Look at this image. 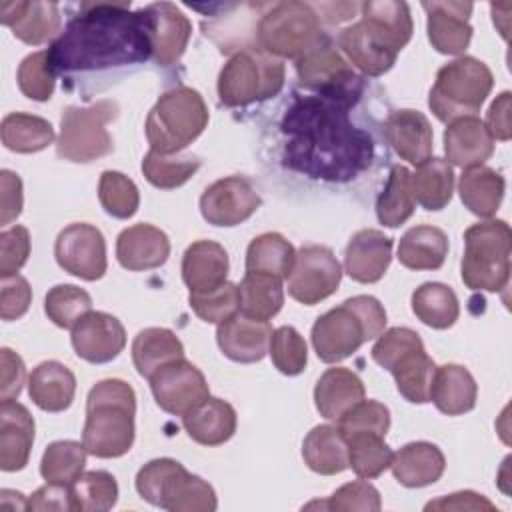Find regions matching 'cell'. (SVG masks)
Wrapping results in <instances>:
<instances>
[{"mask_svg": "<svg viewBox=\"0 0 512 512\" xmlns=\"http://www.w3.org/2000/svg\"><path fill=\"white\" fill-rule=\"evenodd\" d=\"M136 492L152 506L170 512H212L218 506L214 488L172 458L144 464L136 474Z\"/></svg>", "mask_w": 512, "mask_h": 512, "instance_id": "obj_6", "label": "cell"}, {"mask_svg": "<svg viewBox=\"0 0 512 512\" xmlns=\"http://www.w3.org/2000/svg\"><path fill=\"white\" fill-rule=\"evenodd\" d=\"M148 380L156 404L174 416L188 414L210 396L204 374L186 358L160 366Z\"/></svg>", "mask_w": 512, "mask_h": 512, "instance_id": "obj_14", "label": "cell"}, {"mask_svg": "<svg viewBox=\"0 0 512 512\" xmlns=\"http://www.w3.org/2000/svg\"><path fill=\"white\" fill-rule=\"evenodd\" d=\"M410 190L416 204L424 210H442L454 192V172L452 166L442 158H426L410 174Z\"/></svg>", "mask_w": 512, "mask_h": 512, "instance_id": "obj_37", "label": "cell"}, {"mask_svg": "<svg viewBox=\"0 0 512 512\" xmlns=\"http://www.w3.org/2000/svg\"><path fill=\"white\" fill-rule=\"evenodd\" d=\"M26 510H74L70 484L46 482L28 498Z\"/></svg>", "mask_w": 512, "mask_h": 512, "instance_id": "obj_62", "label": "cell"}, {"mask_svg": "<svg viewBox=\"0 0 512 512\" xmlns=\"http://www.w3.org/2000/svg\"><path fill=\"white\" fill-rule=\"evenodd\" d=\"M412 312L430 328L446 330L460 316V304L454 290L440 282H426L412 294Z\"/></svg>", "mask_w": 512, "mask_h": 512, "instance_id": "obj_43", "label": "cell"}, {"mask_svg": "<svg viewBox=\"0 0 512 512\" xmlns=\"http://www.w3.org/2000/svg\"><path fill=\"white\" fill-rule=\"evenodd\" d=\"M270 336L272 326L268 320L250 318L242 312H236L228 320L220 322L216 330V342L222 354L242 364L260 362L268 354Z\"/></svg>", "mask_w": 512, "mask_h": 512, "instance_id": "obj_21", "label": "cell"}, {"mask_svg": "<svg viewBox=\"0 0 512 512\" xmlns=\"http://www.w3.org/2000/svg\"><path fill=\"white\" fill-rule=\"evenodd\" d=\"M188 302L200 320L220 324L240 310L238 284H232L226 280L214 290L190 292Z\"/></svg>", "mask_w": 512, "mask_h": 512, "instance_id": "obj_54", "label": "cell"}, {"mask_svg": "<svg viewBox=\"0 0 512 512\" xmlns=\"http://www.w3.org/2000/svg\"><path fill=\"white\" fill-rule=\"evenodd\" d=\"M386 326V310L374 296H354L318 316L312 326V346L326 364L342 362L364 342L380 336Z\"/></svg>", "mask_w": 512, "mask_h": 512, "instance_id": "obj_4", "label": "cell"}, {"mask_svg": "<svg viewBox=\"0 0 512 512\" xmlns=\"http://www.w3.org/2000/svg\"><path fill=\"white\" fill-rule=\"evenodd\" d=\"M392 474L406 488H422L440 480L446 468L442 450L432 442H410L392 458Z\"/></svg>", "mask_w": 512, "mask_h": 512, "instance_id": "obj_29", "label": "cell"}, {"mask_svg": "<svg viewBox=\"0 0 512 512\" xmlns=\"http://www.w3.org/2000/svg\"><path fill=\"white\" fill-rule=\"evenodd\" d=\"M512 232L504 220L472 224L464 232V256L460 264L462 282L470 290L498 292L510 280Z\"/></svg>", "mask_w": 512, "mask_h": 512, "instance_id": "obj_8", "label": "cell"}, {"mask_svg": "<svg viewBox=\"0 0 512 512\" xmlns=\"http://www.w3.org/2000/svg\"><path fill=\"white\" fill-rule=\"evenodd\" d=\"M24 378H26V368L22 358L10 348H2L0 350V400L18 398Z\"/></svg>", "mask_w": 512, "mask_h": 512, "instance_id": "obj_60", "label": "cell"}, {"mask_svg": "<svg viewBox=\"0 0 512 512\" xmlns=\"http://www.w3.org/2000/svg\"><path fill=\"white\" fill-rule=\"evenodd\" d=\"M170 256V240L164 230L152 224H134L120 232L116 258L122 268L132 272L160 268Z\"/></svg>", "mask_w": 512, "mask_h": 512, "instance_id": "obj_23", "label": "cell"}, {"mask_svg": "<svg viewBox=\"0 0 512 512\" xmlns=\"http://www.w3.org/2000/svg\"><path fill=\"white\" fill-rule=\"evenodd\" d=\"M446 256L448 234L430 224L408 228L398 242V260L410 270H438Z\"/></svg>", "mask_w": 512, "mask_h": 512, "instance_id": "obj_34", "label": "cell"}, {"mask_svg": "<svg viewBox=\"0 0 512 512\" xmlns=\"http://www.w3.org/2000/svg\"><path fill=\"white\" fill-rule=\"evenodd\" d=\"M256 36L260 48L276 58H302L322 44L326 34L318 12L304 2L274 4L258 22Z\"/></svg>", "mask_w": 512, "mask_h": 512, "instance_id": "obj_10", "label": "cell"}, {"mask_svg": "<svg viewBox=\"0 0 512 512\" xmlns=\"http://www.w3.org/2000/svg\"><path fill=\"white\" fill-rule=\"evenodd\" d=\"M426 510H488L494 512L496 506L482 494H476L472 490H462V492H454L448 496H442L438 500H430L426 506Z\"/></svg>", "mask_w": 512, "mask_h": 512, "instance_id": "obj_63", "label": "cell"}, {"mask_svg": "<svg viewBox=\"0 0 512 512\" xmlns=\"http://www.w3.org/2000/svg\"><path fill=\"white\" fill-rule=\"evenodd\" d=\"M200 168V160L192 154L174 156V154H160L156 150H148L142 160V172L146 180L162 190H174L186 184L196 170Z\"/></svg>", "mask_w": 512, "mask_h": 512, "instance_id": "obj_48", "label": "cell"}, {"mask_svg": "<svg viewBox=\"0 0 512 512\" xmlns=\"http://www.w3.org/2000/svg\"><path fill=\"white\" fill-rule=\"evenodd\" d=\"M284 62L262 48L238 50L220 70L218 96L226 106H248L276 96L284 86Z\"/></svg>", "mask_w": 512, "mask_h": 512, "instance_id": "obj_9", "label": "cell"}, {"mask_svg": "<svg viewBox=\"0 0 512 512\" xmlns=\"http://www.w3.org/2000/svg\"><path fill=\"white\" fill-rule=\"evenodd\" d=\"M478 386L474 376L460 364H444L436 368L430 400L448 416H460L476 406Z\"/></svg>", "mask_w": 512, "mask_h": 512, "instance_id": "obj_33", "label": "cell"}, {"mask_svg": "<svg viewBox=\"0 0 512 512\" xmlns=\"http://www.w3.org/2000/svg\"><path fill=\"white\" fill-rule=\"evenodd\" d=\"M136 394L118 378L100 380L86 398L82 444L96 458L124 456L134 444Z\"/></svg>", "mask_w": 512, "mask_h": 512, "instance_id": "obj_3", "label": "cell"}, {"mask_svg": "<svg viewBox=\"0 0 512 512\" xmlns=\"http://www.w3.org/2000/svg\"><path fill=\"white\" fill-rule=\"evenodd\" d=\"M32 302V288L20 274L2 276L0 280V318L10 322L24 316Z\"/></svg>", "mask_w": 512, "mask_h": 512, "instance_id": "obj_59", "label": "cell"}, {"mask_svg": "<svg viewBox=\"0 0 512 512\" xmlns=\"http://www.w3.org/2000/svg\"><path fill=\"white\" fill-rule=\"evenodd\" d=\"M228 254L214 240L192 242L182 258V280L190 292H208L226 282Z\"/></svg>", "mask_w": 512, "mask_h": 512, "instance_id": "obj_30", "label": "cell"}, {"mask_svg": "<svg viewBox=\"0 0 512 512\" xmlns=\"http://www.w3.org/2000/svg\"><path fill=\"white\" fill-rule=\"evenodd\" d=\"M22 180L12 170L0 172V224L8 226L22 212Z\"/></svg>", "mask_w": 512, "mask_h": 512, "instance_id": "obj_61", "label": "cell"}, {"mask_svg": "<svg viewBox=\"0 0 512 512\" xmlns=\"http://www.w3.org/2000/svg\"><path fill=\"white\" fill-rule=\"evenodd\" d=\"M494 86L490 68L472 56H460L444 64L430 88L428 106L440 122L474 116Z\"/></svg>", "mask_w": 512, "mask_h": 512, "instance_id": "obj_7", "label": "cell"}, {"mask_svg": "<svg viewBox=\"0 0 512 512\" xmlns=\"http://www.w3.org/2000/svg\"><path fill=\"white\" fill-rule=\"evenodd\" d=\"M28 394L44 412L66 410L76 394V378L72 370L56 360L38 364L28 378Z\"/></svg>", "mask_w": 512, "mask_h": 512, "instance_id": "obj_32", "label": "cell"}, {"mask_svg": "<svg viewBox=\"0 0 512 512\" xmlns=\"http://www.w3.org/2000/svg\"><path fill=\"white\" fill-rule=\"evenodd\" d=\"M88 450L76 440H56L48 444L40 460V474L52 484H72L86 466Z\"/></svg>", "mask_w": 512, "mask_h": 512, "instance_id": "obj_45", "label": "cell"}, {"mask_svg": "<svg viewBox=\"0 0 512 512\" xmlns=\"http://www.w3.org/2000/svg\"><path fill=\"white\" fill-rule=\"evenodd\" d=\"M16 80H18L20 92L26 98L36 102L50 100L56 84V74L52 70L48 50L28 54L18 66Z\"/></svg>", "mask_w": 512, "mask_h": 512, "instance_id": "obj_53", "label": "cell"}, {"mask_svg": "<svg viewBox=\"0 0 512 512\" xmlns=\"http://www.w3.org/2000/svg\"><path fill=\"white\" fill-rule=\"evenodd\" d=\"M70 340L78 358L90 364H106L124 350L126 330L116 316L90 310L74 324Z\"/></svg>", "mask_w": 512, "mask_h": 512, "instance_id": "obj_18", "label": "cell"}, {"mask_svg": "<svg viewBox=\"0 0 512 512\" xmlns=\"http://www.w3.org/2000/svg\"><path fill=\"white\" fill-rule=\"evenodd\" d=\"M304 508L306 510L322 508V510H336V512H354V510L378 512L382 508V500H380V492L362 478V480L340 486L328 500L310 502Z\"/></svg>", "mask_w": 512, "mask_h": 512, "instance_id": "obj_55", "label": "cell"}, {"mask_svg": "<svg viewBox=\"0 0 512 512\" xmlns=\"http://www.w3.org/2000/svg\"><path fill=\"white\" fill-rule=\"evenodd\" d=\"M2 144L18 154H34L44 150L54 140V128L48 120L26 114L10 112L2 118L0 126Z\"/></svg>", "mask_w": 512, "mask_h": 512, "instance_id": "obj_41", "label": "cell"}, {"mask_svg": "<svg viewBox=\"0 0 512 512\" xmlns=\"http://www.w3.org/2000/svg\"><path fill=\"white\" fill-rule=\"evenodd\" d=\"M414 348H424V342L418 336V332H414L410 328H404V326H396V328H390V330H386L378 336L376 344L372 346V358H374L376 364L390 370V366L402 354H406Z\"/></svg>", "mask_w": 512, "mask_h": 512, "instance_id": "obj_57", "label": "cell"}, {"mask_svg": "<svg viewBox=\"0 0 512 512\" xmlns=\"http://www.w3.org/2000/svg\"><path fill=\"white\" fill-rule=\"evenodd\" d=\"M296 250L278 232H264L256 236L246 250V272L270 274L286 280L294 266Z\"/></svg>", "mask_w": 512, "mask_h": 512, "instance_id": "obj_40", "label": "cell"}, {"mask_svg": "<svg viewBox=\"0 0 512 512\" xmlns=\"http://www.w3.org/2000/svg\"><path fill=\"white\" fill-rule=\"evenodd\" d=\"M296 74L302 86L320 96L356 102L362 88L348 60L328 40L296 60Z\"/></svg>", "mask_w": 512, "mask_h": 512, "instance_id": "obj_12", "label": "cell"}, {"mask_svg": "<svg viewBox=\"0 0 512 512\" xmlns=\"http://www.w3.org/2000/svg\"><path fill=\"white\" fill-rule=\"evenodd\" d=\"M268 352L276 370L286 376H298L306 368L308 348L300 332L292 326H280L272 330Z\"/></svg>", "mask_w": 512, "mask_h": 512, "instance_id": "obj_52", "label": "cell"}, {"mask_svg": "<svg viewBox=\"0 0 512 512\" xmlns=\"http://www.w3.org/2000/svg\"><path fill=\"white\" fill-rule=\"evenodd\" d=\"M98 198L106 214L128 220L140 206V192L136 184L116 170H106L98 182Z\"/></svg>", "mask_w": 512, "mask_h": 512, "instance_id": "obj_51", "label": "cell"}, {"mask_svg": "<svg viewBox=\"0 0 512 512\" xmlns=\"http://www.w3.org/2000/svg\"><path fill=\"white\" fill-rule=\"evenodd\" d=\"M386 140L392 150L410 164H420L432 154V126L430 120L412 108L394 110L384 124Z\"/></svg>", "mask_w": 512, "mask_h": 512, "instance_id": "obj_26", "label": "cell"}, {"mask_svg": "<svg viewBox=\"0 0 512 512\" xmlns=\"http://www.w3.org/2000/svg\"><path fill=\"white\" fill-rule=\"evenodd\" d=\"M288 294L306 306L332 296L342 280V266L334 252L322 244H308L296 252L288 274Z\"/></svg>", "mask_w": 512, "mask_h": 512, "instance_id": "obj_13", "label": "cell"}, {"mask_svg": "<svg viewBox=\"0 0 512 512\" xmlns=\"http://www.w3.org/2000/svg\"><path fill=\"white\" fill-rule=\"evenodd\" d=\"M414 198L410 190V170L406 166H392L390 176L376 198V216L380 224L396 228L404 224L414 212Z\"/></svg>", "mask_w": 512, "mask_h": 512, "instance_id": "obj_44", "label": "cell"}, {"mask_svg": "<svg viewBox=\"0 0 512 512\" xmlns=\"http://www.w3.org/2000/svg\"><path fill=\"white\" fill-rule=\"evenodd\" d=\"M150 16L152 56L160 66H170L184 54L192 24L186 14L172 2H154L144 6Z\"/></svg>", "mask_w": 512, "mask_h": 512, "instance_id": "obj_22", "label": "cell"}, {"mask_svg": "<svg viewBox=\"0 0 512 512\" xmlns=\"http://www.w3.org/2000/svg\"><path fill=\"white\" fill-rule=\"evenodd\" d=\"M444 152L448 164L460 168L482 166L494 152V138L480 118H458L444 130Z\"/></svg>", "mask_w": 512, "mask_h": 512, "instance_id": "obj_27", "label": "cell"}, {"mask_svg": "<svg viewBox=\"0 0 512 512\" xmlns=\"http://www.w3.org/2000/svg\"><path fill=\"white\" fill-rule=\"evenodd\" d=\"M240 310L242 314L258 320H270L276 316L284 304L282 280L270 274L246 272L238 284Z\"/></svg>", "mask_w": 512, "mask_h": 512, "instance_id": "obj_42", "label": "cell"}, {"mask_svg": "<svg viewBox=\"0 0 512 512\" xmlns=\"http://www.w3.org/2000/svg\"><path fill=\"white\" fill-rule=\"evenodd\" d=\"M426 10V32L434 50L440 54H462L472 38V26L468 22L472 14L470 2H452V0H432L424 2Z\"/></svg>", "mask_w": 512, "mask_h": 512, "instance_id": "obj_19", "label": "cell"}, {"mask_svg": "<svg viewBox=\"0 0 512 512\" xmlns=\"http://www.w3.org/2000/svg\"><path fill=\"white\" fill-rule=\"evenodd\" d=\"M34 442V418L16 400L0 402V468L4 472L22 470L28 464Z\"/></svg>", "mask_w": 512, "mask_h": 512, "instance_id": "obj_25", "label": "cell"}, {"mask_svg": "<svg viewBox=\"0 0 512 512\" xmlns=\"http://www.w3.org/2000/svg\"><path fill=\"white\" fill-rule=\"evenodd\" d=\"M188 436L202 446H220L236 432V410L222 398H206L194 410L182 416Z\"/></svg>", "mask_w": 512, "mask_h": 512, "instance_id": "obj_31", "label": "cell"}, {"mask_svg": "<svg viewBox=\"0 0 512 512\" xmlns=\"http://www.w3.org/2000/svg\"><path fill=\"white\" fill-rule=\"evenodd\" d=\"M506 182L500 172L488 166L466 168L458 180L462 204L480 218H492L504 198Z\"/></svg>", "mask_w": 512, "mask_h": 512, "instance_id": "obj_36", "label": "cell"}, {"mask_svg": "<svg viewBox=\"0 0 512 512\" xmlns=\"http://www.w3.org/2000/svg\"><path fill=\"white\" fill-rule=\"evenodd\" d=\"M118 116L112 100H98L90 106H68L60 118L56 152L70 162H92L112 152V136L106 124Z\"/></svg>", "mask_w": 512, "mask_h": 512, "instance_id": "obj_11", "label": "cell"}, {"mask_svg": "<svg viewBox=\"0 0 512 512\" xmlns=\"http://www.w3.org/2000/svg\"><path fill=\"white\" fill-rule=\"evenodd\" d=\"M30 256V232L24 226H10L0 234V276L18 274Z\"/></svg>", "mask_w": 512, "mask_h": 512, "instance_id": "obj_58", "label": "cell"}, {"mask_svg": "<svg viewBox=\"0 0 512 512\" xmlns=\"http://www.w3.org/2000/svg\"><path fill=\"white\" fill-rule=\"evenodd\" d=\"M178 358H184V346L168 328H144L132 342V362L144 378H150L160 366Z\"/></svg>", "mask_w": 512, "mask_h": 512, "instance_id": "obj_38", "label": "cell"}, {"mask_svg": "<svg viewBox=\"0 0 512 512\" xmlns=\"http://www.w3.org/2000/svg\"><path fill=\"white\" fill-rule=\"evenodd\" d=\"M72 504L80 512H106L118 500V482L106 470H90L80 474L72 484Z\"/></svg>", "mask_w": 512, "mask_h": 512, "instance_id": "obj_47", "label": "cell"}, {"mask_svg": "<svg viewBox=\"0 0 512 512\" xmlns=\"http://www.w3.org/2000/svg\"><path fill=\"white\" fill-rule=\"evenodd\" d=\"M394 380L398 392L414 404L430 402V388L434 380L436 366L424 348H414L402 354L388 370Z\"/></svg>", "mask_w": 512, "mask_h": 512, "instance_id": "obj_39", "label": "cell"}, {"mask_svg": "<svg viewBox=\"0 0 512 512\" xmlns=\"http://www.w3.org/2000/svg\"><path fill=\"white\" fill-rule=\"evenodd\" d=\"M0 22L12 30L14 38L38 46L56 38L62 16L56 2L18 0L0 4Z\"/></svg>", "mask_w": 512, "mask_h": 512, "instance_id": "obj_20", "label": "cell"}, {"mask_svg": "<svg viewBox=\"0 0 512 512\" xmlns=\"http://www.w3.org/2000/svg\"><path fill=\"white\" fill-rule=\"evenodd\" d=\"M54 256L64 272L88 282L102 278L108 266L106 240L96 226L86 222H74L58 234Z\"/></svg>", "mask_w": 512, "mask_h": 512, "instance_id": "obj_15", "label": "cell"}, {"mask_svg": "<svg viewBox=\"0 0 512 512\" xmlns=\"http://www.w3.org/2000/svg\"><path fill=\"white\" fill-rule=\"evenodd\" d=\"M152 54L150 16L128 4H82L80 14L48 48L54 74L104 70Z\"/></svg>", "mask_w": 512, "mask_h": 512, "instance_id": "obj_2", "label": "cell"}, {"mask_svg": "<svg viewBox=\"0 0 512 512\" xmlns=\"http://www.w3.org/2000/svg\"><path fill=\"white\" fill-rule=\"evenodd\" d=\"M392 260V238L374 228L358 230L348 246L344 256L346 274L362 284L378 282Z\"/></svg>", "mask_w": 512, "mask_h": 512, "instance_id": "obj_24", "label": "cell"}, {"mask_svg": "<svg viewBox=\"0 0 512 512\" xmlns=\"http://www.w3.org/2000/svg\"><path fill=\"white\" fill-rule=\"evenodd\" d=\"M336 422L344 438L352 434H362V432L386 436L390 428V410L378 400H362L356 406H352L344 416H340Z\"/></svg>", "mask_w": 512, "mask_h": 512, "instance_id": "obj_56", "label": "cell"}, {"mask_svg": "<svg viewBox=\"0 0 512 512\" xmlns=\"http://www.w3.org/2000/svg\"><path fill=\"white\" fill-rule=\"evenodd\" d=\"M338 46L348 56V60L368 76H382L388 72L400 52L386 36V32L364 18L340 32Z\"/></svg>", "mask_w": 512, "mask_h": 512, "instance_id": "obj_17", "label": "cell"}, {"mask_svg": "<svg viewBox=\"0 0 512 512\" xmlns=\"http://www.w3.org/2000/svg\"><path fill=\"white\" fill-rule=\"evenodd\" d=\"M90 310V294L74 284H56L44 298V312L58 328H74V324Z\"/></svg>", "mask_w": 512, "mask_h": 512, "instance_id": "obj_50", "label": "cell"}, {"mask_svg": "<svg viewBox=\"0 0 512 512\" xmlns=\"http://www.w3.org/2000/svg\"><path fill=\"white\" fill-rule=\"evenodd\" d=\"M354 102L332 96L298 100L282 120L286 166L310 178L346 182L370 166L372 138L348 118Z\"/></svg>", "mask_w": 512, "mask_h": 512, "instance_id": "obj_1", "label": "cell"}, {"mask_svg": "<svg viewBox=\"0 0 512 512\" xmlns=\"http://www.w3.org/2000/svg\"><path fill=\"white\" fill-rule=\"evenodd\" d=\"M260 204L262 198L248 178L226 176L202 192L200 214L212 226H236L248 220Z\"/></svg>", "mask_w": 512, "mask_h": 512, "instance_id": "obj_16", "label": "cell"}, {"mask_svg": "<svg viewBox=\"0 0 512 512\" xmlns=\"http://www.w3.org/2000/svg\"><path fill=\"white\" fill-rule=\"evenodd\" d=\"M208 124V108L198 90L176 86L166 90L146 118V138L150 150L178 154L192 144Z\"/></svg>", "mask_w": 512, "mask_h": 512, "instance_id": "obj_5", "label": "cell"}, {"mask_svg": "<svg viewBox=\"0 0 512 512\" xmlns=\"http://www.w3.org/2000/svg\"><path fill=\"white\" fill-rule=\"evenodd\" d=\"M510 92H502L488 108V114H486V130L490 132L492 138L496 140H510L512 136V128H510Z\"/></svg>", "mask_w": 512, "mask_h": 512, "instance_id": "obj_64", "label": "cell"}, {"mask_svg": "<svg viewBox=\"0 0 512 512\" xmlns=\"http://www.w3.org/2000/svg\"><path fill=\"white\" fill-rule=\"evenodd\" d=\"M304 464L322 476L340 474L348 468V444L338 426H314L302 442Z\"/></svg>", "mask_w": 512, "mask_h": 512, "instance_id": "obj_35", "label": "cell"}, {"mask_svg": "<svg viewBox=\"0 0 512 512\" xmlns=\"http://www.w3.org/2000/svg\"><path fill=\"white\" fill-rule=\"evenodd\" d=\"M348 444V466L358 478L372 480L390 468L394 452L384 442V436L378 434H352L346 436Z\"/></svg>", "mask_w": 512, "mask_h": 512, "instance_id": "obj_46", "label": "cell"}, {"mask_svg": "<svg viewBox=\"0 0 512 512\" xmlns=\"http://www.w3.org/2000/svg\"><path fill=\"white\" fill-rule=\"evenodd\" d=\"M362 18L376 24L386 36L392 40V44L402 50L408 40L412 38V16L406 2L398 0H380V2H364L362 6Z\"/></svg>", "mask_w": 512, "mask_h": 512, "instance_id": "obj_49", "label": "cell"}, {"mask_svg": "<svg viewBox=\"0 0 512 512\" xmlns=\"http://www.w3.org/2000/svg\"><path fill=\"white\" fill-rule=\"evenodd\" d=\"M366 396L364 382L348 368H328L314 386V404L326 420H338Z\"/></svg>", "mask_w": 512, "mask_h": 512, "instance_id": "obj_28", "label": "cell"}]
</instances>
